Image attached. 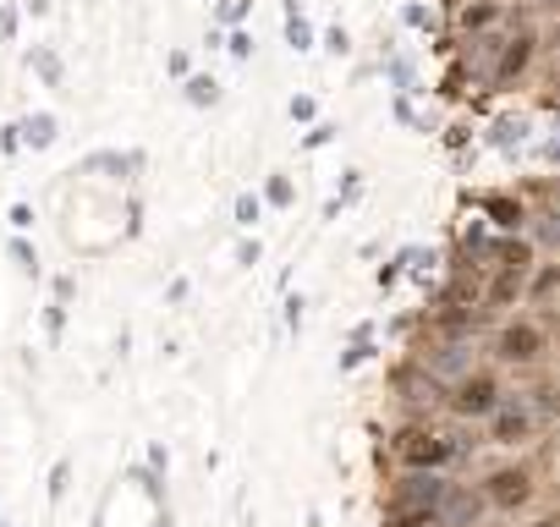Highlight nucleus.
I'll return each instance as SVG.
<instances>
[{
  "label": "nucleus",
  "mask_w": 560,
  "mask_h": 527,
  "mask_svg": "<svg viewBox=\"0 0 560 527\" xmlns=\"http://www.w3.org/2000/svg\"><path fill=\"white\" fill-rule=\"evenodd\" d=\"M462 450H467V445H462L456 434H445V429H434V423H423V418H407V423L390 434V456H396L407 472H445Z\"/></svg>",
  "instance_id": "nucleus-1"
},
{
  "label": "nucleus",
  "mask_w": 560,
  "mask_h": 527,
  "mask_svg": "<svg viewBox=\"0 0 560 527\" xmlns=\"http://www.w3.org/2000/svg\"><path fill=\"white\" fill-rule=\"evenodd\" d=\"M549 347H555V336H549L544 319H505V325H494V336H489L494 368H533V363H544Z\"/></svg>",
  "instance_id": "nucleus-2"
},
{
  "label": "nucleus",
  "mask_w": 560,
  "mask_h": 527,
  "mask_svg": "<svg viewBox=\"0 0 560 527\" xmlns=\"http://www.w3.org/2000/svg\"><path fill=\"white\" fill-rule=\"evenodd\" d=\"M500 396H505V385H500L494 368H467V374H456V379L445 385L440 407H445L456 423H483V418L500 407Z\"/></svg>",
  "instance_id": "nucleus-3"
},
{
  "label": "nucleus",
  "mask_w": 560,
  "mask_h": 527,
  "mask_svg": "<svg viewBox=\"0 0 560 527\" xmlns=\"http://www.w3.org/2000/svg\"><path fill=\"white\" fill-rule=\"evenodd\" d=\"M483 500H489V516H522L533 500H538V472L527 461H511V467H494L478 478Z\"/></svg>",
  "instance_id": "nucleus-4"
},
{
  "label": "nucleus",
  "mask_w": 560,
  "mask_h": 527,
  "mask_svg": "<svg viewBox=\"0 0 560 527\" xmlns=\"http://www.w3.org/2000/svg\"><path fill=\"white\" fill-rule=\"evenodd\" d=\"M483 423H489V440H494V445H505V450H522V445H533V440L544 434V423L533 418V407H527L516 390H505V396H500V407H494Z\"/></svg>",
  "instance_id": "nucleus-5"
},
{
  "label": "nucleus",
  "mask_w": 560,
  "mask_h": 527,
  "mask_svg": "<svg viewBox=\"0 0 560 527\" xmlns=\"http://www.w3.org/2000/svg\"><path fill=\"white\" fill-rule=\"evenodd\" d=\"M434 511H440V522H445V527H478V522L489 516V500H483V489H478V483H451V478H445V489H440Z\"/></svg>",
  "instance_id": "nucleus-6"
},
{
  "label": "nucleus",
  "mask_w": 560,
  "mask_h": 527,
  "mask_svg": "<svg viewBox=\"0 0 560 527\" xmlns=\"http://www.w3.org/2000/svg\"><path fill=\"white\" fill-rule=\"evenodd\" d=\"M440 489H445V472H407V467H401L390 505H434Z\"/></svg>",
  "instance_id": "nucleus-7"
},
{
  "label": "nucleus",
  "mask_w": 560,
  "mask_h": 527,
  "mask_svg": "<svg viewBox=\"0 0 560 527\" xmlns=\"http://www.w3.org/2000/svg\"><path fill=\"white\" fill-rule=\"evenodd\" d=\"M516 396L533 407V418H538V423H555V418H560V385H555V379L527 385V390H516Z\"/></svg>",
  "instance_id": "nucleus-8"
},
{
  "label": "nucleus",
  "mask_w": 560,
  "mask_h": 527,
  "mask_svg": "<svg viewBox=\"0 0 560 527\" xmlns=\"http://www.w3.org/2000/svg\"><path fill=\"white\" fill-rule=\"evenodd\" d=\"M385 527H445L434 505H390V522Z\"/></svg>",
  "instance_id": "nucleus-9"
},
{
  "label": "nucleus",
  "mask_w": 560,
  "mask_h": 527,
  "mask_svg": "<svg viewBox=\"0 0 560 527\" xmlns=\"http://www.w3.org/2000/svg\"><path fill=\"white\" fill-rule=\"evenodd\" d=\"M462 34H478V28H489V23H500V0H478V7H462Z\"/></svg>",
  "instance_id": "nucleus-10"
},
{
  "label": "nucleus",
  "mask_w": 560,
  "mask_h": 527,
  "mask_svg": "<svg viewBox=\"0 0 560 527\" xmlns=\"http://www.w3.org/2000/svg\"><path fill=\"white\" fill-rule=\"evenodd\" d=\"M527 56H533V39H511V50H505V61L494 67V83H511L522 67H527Z\"/></svg>",
  "instance_id": "nucleus-11"
},
{
  "label": "nucleus",
  "mask_w": 560,
  "mask_h": 527,
  "mask_svg": "<svg viewBox=\"0 0 560 527\" xmlns=\"http://www.w3.org/2000/svg\"><path fill=\"white\" fill-rule=\"evenodd\" d=\"M483 209H489V220H494V225H505V231H511V225H522V203H516V198H489Z\"/></svg>",
  "instance_id": "nucleus-12"
},
{
  "label": "nucleus",
  "mask_w": 560,
  "mask_h": 527,
  "mask_svg": "<svg viewBox=\"0 0 560 527\" xmlns=\"http://www.w3.org/2000/svg\"><path fill=\"white\" fill-rule=\"evenodd\" d=\"M555 286H560V270H544V276H533V281H527V297H533V303H549V297H555Z\"/></svg>",
  "instance_id": "nucleus-13"
},
{
  "label": "nucleus",
  "mask_w": 560,
  "mask_h": 527,
  "mask_svg": "<svg viewBox=\"0 0 560 527\" xmlns=\"http://www.w3.org/2000/svg\"><path fill=\"white\" fill-rule=\"evenodd\" d=\"M527 527H560V511H538V516H533Z\"/></svg>",
  "instance_id": "nucleus-14"
},
{
  "label": "nucleus",
  "mask_w": 560,
  "mask_h": 527,
  "mask_svg": "<svg viewBox=\"0 0 560 527\" xmlns=\"http://www.w3.org/2000/svg\"><path fill=\"white\" fill-rule=\"evenodd\" d=\"M549 336H555V341H560V308H555V319H549Z\"/></svg>",
  "instance_id": "nucleus-15"
},
{
  "label": "nucleus",
  "mask_w": 560,
  "mask_h": 527,
  "mask_svg": "<svg viewBox=\"0 0 560 527\" xmlns=\"http://www.w3.org/2000/svg\"><path fill=\"white\" fill-rule=\"evenodd\" d=\"M478 527H500V522H494V516H483V522H478Z\"/></svg>",
  "instance_id": "nucleus-16"
},
{
  "label": "nucleus",
  "mask_w": 560,
  "mask_h": 527,
  "mask_svg": "<svg viewBox=\"0 0 560 527\" xmlns=\"http://www.w3.org/2000/svg\"><path fill=\"white\" fill-rule=\"evenodd\" d=\"M555 385H560V352H555Z\"/></svg>",
  "instance_id": "nucleus-17"
}]
</instances>
